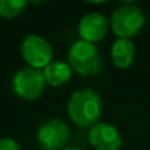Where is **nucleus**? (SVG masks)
Segmentation results:
<instances>
[{
    "label": "nucleus",
    "instance_id": "ddd939ff",
    "mask_svg": "<svg viewBox=\"0 0 150 150\" xmlns=\"http://www.w3.org/2000/svg\"><path fill=\"white\" fill-rule=\"evenodd\" d=\"M63 150H83V149H79V148H66Z\"/></svg>",
    "mask_w": 150,
    "mask_h": 150
},
{
    "label": "nucleus",
    "instance_id": "423d86ee",
    "mask_svg": "<svg viewBox=\"0 0 150 150\" xmlns=\"http://www.w3.org/2000/svg\"><path fill=\"white\" fill-rule=\"evenodd\" d=\"M70 137L67 124L59 119H50L37 129V142L44 150H61Z\"/></svg>",
    "mask_w": 150,
    "mask_h": 150
},
{
    "label": "nucleus",
    "instance_id": "39448f33",
    "mask_svg": "<svg viewBox=\"0 0 150 150\" xmlns=\"http://www.w3.org/2000/svg\"><path fill=\"white\" fill-rule=\"evenodd\" d=\"M21 55L32 69H45L53 59V47L45 38L30 34L21 44Z\"/></svg>",
    "mask_w": 150,
    "mask_h": 150
},
{
    "label": "nucleus",
    "instance_id": "7ed1b4c3",
    "mask_svg": "<svg viewBox=\"0 0 150 150\" xmlns=\"http://www.w3.org/2000/svg\"><path fill=\"white\" fill-rule=\"evenodd\" d=\"M144 11L136 4H122L115 9L111 17V28L119 38H128L138 34L145 26Z\"/></svg>",
    "mask_w": 150,
    "mask_h": 150
},
{
    "label": "nucleus",
    "instance_id": "f257e3e1",
    "mask_svg": "<svg viewBox=\"0 0 150 150\" xmlns=\"http://www.w3.org/2000/svg\"><path fill=\"white\" fill-rule=\"evenodd\" d=\"M103 101L95 90L83 88L75 91L67 103V113L74 124L83 128H92L100 120Z\"/></svg>",
    "mask_w": 150,
    "mask_h": 150
},
{
    "label": "nucleus",
    "instance_id": "9d476101",
    "mask_svg": "<svg viewBox=\"0 0 150 150\" xmlns=\"http://www.w3.org/2000/svg\"><path fill=\"white\" fill-rule=\"evenodd\" d=\"M73 69L70 65L63 61H52L44 69V76L46 84L52 87H61L71 79Z\"/></svg>",
    "mask_w": 150,
    "mask_h": 150
},
{
    "label": "nucleus",
    "instance_id": "1a4fd4ad",
    "mask_svg": "<svg viewBox=\"0 0 150 150\" xmlns=\"http://www.w3.org/2000/svg\"><path fill=\"white\" fill-rule=\"evenodd\" d=\"M136 57V46L128 38H117L111 49V58L119 69H128L132 66Z\"/></svg>",
    "mask_w": 150,
    "mask_h": 150
},
{
    "label": "nucleus",
    "instance_id": "f8f14e48",
    "mask_svg": "<svg viewBox=\"0 0 150 150\" xmlns=\"http://www.w3.org/2000/svg\"><path fill=\"white\" fill-rule=\"evenodd\" d=\"M0 150H21L20 145L12 138H0Z\"/></svg>",
    "mask_w": 150,
    "mask_h": 150
},
{
    "label": "nucleus",
    "instance_id": "20e7f679",
    "mask_svg": "<svg viewBox=\"0 0 150 150\" xmlns=\"http://www.w3.org/2000/svg\"><path fill=\"white\" fill-rule=\"evenodd\" d=\"M12 87L15 93L20 98L26 100L38 99L46 87L44 71L32 67L20 69L12 79Z\"/></svg>",
    "mask_w": 150,
    "mask_h": 150
},
{
    "label": "nucleus",
    "instance_id": "6e6552de",
    "mask_svg": "<svg viewBox=\"0 0 150 150\" xmlns=\"http://www.w3.org/2000/svg\"><path fill=\"white\" fill-rule=\"evenodd\" d=\"M88 140L96 150H119L122 145L119 129L107 122L93 125L88 133Z\"/></svg>",
    "mask_w": 150,
    "mask_h": 150
},
{
    "label": "nucleus",
    "instance_id": "9b49d317",
    "mask_svg": "<svg viewBox=\"0 0 150 150\" xmlns=\"http://www.w3.org/2000/svg\"><path fill=\"white\" fill-rule=\"evenodd\" d=\"M26 4L25 0H0V16L4 18H15L23 13Z\"/></svg>",
    "mask_w": 150,
    "mask_h": 150
},
{
    "label": "nucleus",
    "instance_id": "0eeeda50",
    "mask_svg": "<svg viewBox=\"0 0 150 150\" xmlns=\"http://www.w3.org/2000/svg\"><path fill=\"white\" fill-rule=\"evenodd\" d=\"M109 28V21L103 13L91 12L84 15L79 21L78 32L83 41L95 44L107 36Z\"/></svg>",
    "mask_w": 150,
    "mask_h": 150
},
{
    "label": "nucleus",
    "instance_id": "f03ea898",
    "mask_svg": "<svg viewBox=\"0 0 150 150\" xmlns=\"http://www.w3.org/2000/svg\"><path fill=\"white\" fill-rule=\"evenodd\" d=\"M69 65L76 74L82 76L98 75L103 70V58L95 44L79 41L74 42L67 54Z\"/></svg>",
    "mask_w": 150,
    "mask_h": 150
}]
</instances>
